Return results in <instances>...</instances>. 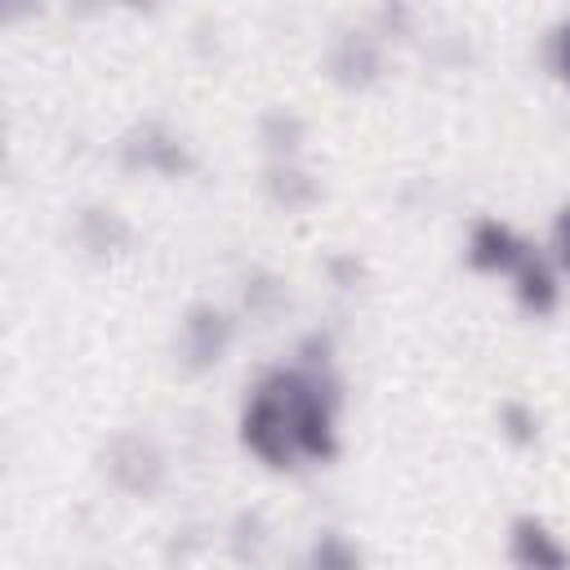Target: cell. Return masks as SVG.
<instances>
[{"label": "cell", "instance_id": "9c48e42d", "mask_svg": "<svg viewBox=\"0 0 570 570\" xmlns=\"http://www.w3.org/2000/svg\"><path fill=\"white\" fill-rule=\"evenodd\" d=\"M71 232H76V245L85 254H94V258H111V254H125L134 245V227L111 205H85V209H76Z\"/></svg>", "mask_w": 570, "mask_h": 570}, {"label": "cell", "instance_id": "6da1fadb", "mask_svg": "<svg viewBox=\"0 0 570 570\" xmlns=\"http://www.w3.org/2000/svg\"><path fill=\"white\" fill-rule=\"evenodd\" d=\"M267 383L285 401L298 454L312 463L338 459V405H343V379L334 365H276L267 370Z\"/></svg>", "mask_w": 570, "mask_h": 570}, {"label": "cell", "instance_id": "d6986e66", "mask_svg": "<svg viewBox=\"0 0 570 570\" xmlns=\"http://www.w3.org/2000/svg\"><path fill=\"white\" fill-rule=\"evenodd\" d=\"M548 67H552V76L561 85H570V18L557 22L552 36H548Z\"/></svg>", "mask_w": 570, "mask_h": 570}, {"label": "cell", "instance_id": "5bb4252c", "mask_svg": "<svg viewBox=\"0 0 570 570\" xmlns=\"http://www.w3.org/2000/svg\"><path fill=\"white\" fill-rule=\"evenodd\" d=\"M307 566H312V570H356V566H361V552H356V543H352L347 534L321 530V534L312 539V548H307Z\"/></svg>", "mask_w": 570, "mask_h": 570}, {"label": "cell", "instance_id": "7c38bea8", "mask_svg": "<svg viewBox=\"0 0 570 570\" xmlns=\"http://www.w3.org/2000/svg\"><path fill=\"white\" fill-rule=\"evenodd\" d=\"M240 307L249 321L258 325H272L289 312V281L281 272H267V267H249L245 281H240Z\"/></svg>", "mask_w": 570, "mask_h": 570}, {"label": "cell", "instance_id": "52a82bcc", "mask_svg": "<svg viewBox=\"0 0 570 570\" xmlns=\"http://www.w3.org/2000/svg\"><path fill=\"white\" fill-rule=\"evenodd\" d=\"M530 254H534V245H530L517 227H508L503 218H476V223L468 227L463 258H468V267L481 272V276H512Z\"/></svg>", "mask_w": 570, "mask_h": 570}, {"label": "cell", "instance_id": "ac0fdd59", "mask_svg": "<svg viewBox=\"0 0 570 570\" xmlns=\"http://www.w3.org/2000/svg\"><path fill=\"white\" fill-rule=\"evenodd\" d=\"M294 356H298V365H316V370L334 365V330H307L298 338Z\"/></svg>", "mask_w": 570, "mask_h": 570}, {"label": "cell", "instance_id": "ba28073f", "mask_svg": "<svg viewBox=\"0 0 570 570\" xmlns=\"http://www.w3.org/2000/svg\"><path fill=\"white\" fill-rule=\"evenodd\" d=\"M508 561L521 570H566L570 566V548L552 534V525L534 512L512 517L508 525Z\"/></svg>", "mask_w": 570, "mask_h": 570}, {"label": "cell", "instance_id": "ffe728a7", "mask_svg": "<svg viewBox=\"0 0 570 570\" xmlns=\"http://www.w3.org/2000/svg\"><path fill=\"white\" fill-rule=\"evenodd\" d=\"M325 276L338 285V289H356L365 281V263L356 254H330L325 258Z\"/></svg>", "mask_w": 570, "mask_h": 570}, {"label": "cell", "instance_id": "8fae6325", "mask_svg": "<svg viewBox=\"0 0 570 570\" xmlns=\"http://www.w3.org/2000/svg\"><path fill=\"white\" fill-rule=\"evenodd\" d=\"M512 294H517L521 312H530V316H552V312H557V298H561L557 263L534 249V254L512 272Z\"/></svg>", "mask_w": 570, "mask_h": 570}, {"label": "cell", "instance_id": "2e32d148", "mask_svg": "<svg viewBox=\"0 0 570 570\" xmlns=\"http://www.w3.org/2000/svg\"><path fill=\"white\" fill-rule=\"evenodd\" d=\"M263 543H267L263 512H236V521H232V539H227L232 557H236V561H258Z\"/></svg>", "mask_w": 570, "mask_h": 570}, {"label": "cell", "instance_id": "44dd1931", "mask_svg": "<svg viewBox=\"0 0 570 570\" xmlns=\"http://www.w3.org/2000/svg\"><path fill=\"white\" fill-rule=\"evenodd\" d=\"M552 263L570 276V205H561L552 218Z\"/></svg>", "mask_w": 570, "mask_h": 570}, {"label": "cell", "instance_id": "7a4b0ae2", "mask_svg": "<svg viewBox=\"0 0 570 570\" xmlns=\"http://www.w3.org/2000/svg\"><path fill=\"white\" fill-rule=\"evenodd\" d=\"M236 436L272 472H289L303 459L298 454V441H294V428H289V414H285V401L276 396V387L267 383V374L245 392L240 419H236Z\"/></svg>", "mask_w": 570, "mask_h": 570}, {"label": "cell", "instance_id": "30bf717a", "mask_svg": "<svg viewBox=\"0 0 570 570\" xmlns=\"http://www.w3.org/2000/svg\"><path fill=\"white\" fill-rule=\"evenodd\" d=\"M263 196L285 214H303L321 200V183L298 160H267L263 165Z\"/></svg>", "mask_w": 570, "mask_h": 570}, {"label": "cell", "instance_id": "7402d4cb", "mask_svg": "<svg viewBox=\"0 0 570 570\" xmlns=\"http://www.w3.org/2000/svg\"><path fill=\"white\" fill-rule=\"evenodd\" d=\"M107 4H125V9H134V13H156L160 0H67V9H71L76 18H94V13H102Z\"/></svg>", "mask_w": 570, "mask_h": 570}, {"label": "cell", "instance_id": "e0dca14e", "mask_svg": "<svg viewBox=\"0 0 570 570\" xmlns=\"http://www.w3.org/2000/svg\"><path fill=\"white\" fill-rule=\"evenodd\" d=\"M374 31H379L383 40H405V36L414 31V9H410V0H383L379 13H374Z\"/></svg>", "mask_w": 570, "mask_h": 570}, {"label": "cell", "instance_id": "9a60e30c", "mask_svg": "<svg viewBox=\"0 0 570 570\" xmlns=\"http://www.w3.org/2000/svg\"><path fill=\"white\" fill-rule=\"evenodd\" d=\"M499 432H503V441L517 445V450L539 445V414H534V405H525V401H503V405H499Z\"/></svg>", "mask_w": 570, "mask_h": 570}, {"label": "cell", "instance_id": "8992f818", "mask_svg": "<svg viewBox=\"0 0 570 570\" xmlns=\"http://www.w3.org/2000/svg\"><path fill=\"white\" fill-rule=\"evenodd\" d=\"M325 76L347 94H361V89L379 85V76H383V36L361 31V27L334 36V45L325 49Z\"/></svg>", "mask_w": 570, "mask_h": 570}, {"label": "cell", "instance_id": "4fadbf2b", "mask_svg": "<svg viewBox=\"0 0 570 570\" xmlns=\"http://www.w3.org/2000/svg\"><path fill=\"white\" fill-rule=\"evenodd\" d=\"M258 142H263L267 160H298V151L307 142V120L289 107H267L258 116Z\"/></svg>", "mask_w": 570, "mask_h": 570}, {"label": "cell", "instance_id": "3957f363", "mask_svg": "<svg viewBox=\"0 0 570 570\" xmlns=\"http://www.w3.org/2000/svg\"><path fill=\"white\" fill-rule=\"evenodd\" d=\"M116 165L125 174H156V178H187L196 174V151L160 120H138L116 138Z\"/></svg>", "mask_w": 570, "mask_h": 570}, {"label": "cell", "instance_id": "603a6c76", "mask_svg": "<svg viewBox=\"0 0 570 570\" xmlns=\"http://www.w3.org/2000/svg\"><path fill=\"white\" fill-rule=\"evenodd\" d=\"M40 9H45V0H0V18L4 22H22V18L40 13Z\"/></svg>", "mask_w": 570, "mask_h": 570}, {"label": "cell", "instance_id": "277c9868", "mask_svg": "<svg viewBox=\"0 0 570 570\" xmlns=\"http://www.w3.org/2000/svg\"><path fill=\"white\" fill-rule=\"evenodd\" d=\"M236 343V316L218 303H191L178 321V338H174V365L178 374L196 379L209 374Z\"/></svg>", "mask_w": 570, "mask_h": 570}, {"label": "cell", "instance_id": "5b68a950", "mask_svg": "<svg viewBox=\"0 0 570 570\" xmlns=\"http://www.w3.org/2000/svg\"><path fill=\"white\" fill-rule=\"evenodd\" d=\"M107 481L129 499H156L169 481V459L147 432H116L102 445Z\"/></svg>", "mask_w": 570, "mask_h": 570}]
</instances>
